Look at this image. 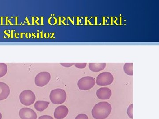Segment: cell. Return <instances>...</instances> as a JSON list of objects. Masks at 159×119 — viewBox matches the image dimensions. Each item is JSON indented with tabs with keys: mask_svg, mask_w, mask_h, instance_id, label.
<instances>
[{
	"mask_svg": "<svg viewBox=\"0 0 159 119\" xmlns=\"http://www.w3.org/2000/svg\"><path fill=\"white\" fill-rule=\"evenodd\" d=\"M114 79L113 76L111 73L107 72H102L97 76L96 83L99 86L110 85L113 82Z\"/></svg>",
	"mask_w": 159,
	"mask_h": 119,
	"instance_id": "5b68a950",
	"label": "cell"
},
{
	"mask_svg": "<svg viewBox=\"0 0 159 119\" xmlns=\"http://www.w3.org/2000/svg\"><path fill=\"white\" fill-rule=\"evenodd\" d=\"M2 113L0 112V119H2Z\"/></svg>",
	"mask_w": 159,
	"mask_h": 119,
	"instance_id": "ffe728a7",
	"label": "cell"
},
{
	"mask_svg": "<svg viewBox=\"0 0 159 119\" xmlns=\"http://www.w3.org/2000/svg\"><path fill=\"white\" fill-rule=\"evenodd\" d=\"M75 63H60V64L66 68H70L74 65Z\"/></svg>",
	"mask_w": 159,
	"mask_h": 119,
	"instance_id": "ac0fdd59",
	"label": "cell"
},
{
	"mask_svg": "<svg viewBox=\"0 0 159 119\" xmlns=\"http://www.w3.org/2000/svg\"><path fill=\"white\" fill-rule=\"evenodd\" d=\"M69 109L65 105H60L55 108L54 117L55 119H62L67 116Z\"/></svg>",
	"mask_w": 159,
	"mask_h": 119,
	"instance_id": "ba28073f",
	"label": "cell"
},
{
	"mask_svg": "<svg viewBox=\"0 0 159 119\" xmlns=\"http://www.w3.org/2000/svg\"><path fill=\"white\" fill-rule=\"evenodd\" d=\"M89 66L91 71L97 73L104 70L106 66V63H90Z\"/></svg>",
	"mask_w": 159,
	"mask_h": 119,
	"instance_id": "8fae6325",
	"label": "cell"
},
{
	"mask_svg": "<svg viewBox=\"0 0 159 119\" xmlns=\"http://www.w3.org/2000/svg\"><path fill=\"white\" fill-rule=\"evenodd\" d=\"M75 119H89L88 117L84 113L79 114L77 116Z\"/></svg>",
	"mask_w": 159,
	"mask_h": 119,
	"instance_id": "e0dca14e",
	"label": "cell"
},
{
	"mask_svg": "<svg viewBox=\"0 0 159 119\" xmlns=\"http://www.w3.org/2000/svg\"><path fill=\"white\" fill-rule=\"evenodd\" d=\"M133 104H131L129 105L127 109V113L129 117L130 118H133Z\"/></svg>",
	"mask_w": 159,
	"mask_h": 119,
	"instance_id": "9a60e30c",
	"label": "cell"
},
{
	"mask_svg": "<svg viewBox=\"0 0 159 119\" xmlns=\"http://www.w3.org/2000/svg\"><path fill=\"white\" fill-rule=\"evenodd\" d=\"M8 72V67L4 63H0V78L4 77Z\"/></svg>",
	"mask_w": 159,
	"mask_h": 119,
	"instance_id": "5bb4252c",
	"label": "cell"
},
{
	"mask_svg": "<svg viewBox=\"0 0 159 119\" xmlns=\"http://www.w3.org/2000/svg\"><path fill=\"white\" fill-rule=\"evenodd\" d=\"M38 119H54L52 117L50 116L49 115H44L41 116L39 117Z\"/></svg>",
	"mask_w": 159,
	"mask_h": 119,
	"instance_id": "d6986e66",
	"label": "cell"
},
{
	"mask_svg": "<svg viewBox=\"0 0 159 119\" xmlns=\"http://www.w3.org/2000/svg\"><path fill=\"white\" fill-rule=\"evenodd\" d=\"M66 98V93L62 89H55L51 90L50 93V100L54 104H62L65 102Z\"/></svg>",
	"mask_w": 159,
	"mask_h": 119,
	"instance_id": "7a4b0ae2",
	"label": "cell"
},
{
	"mask_svg": "<svg viewBox=\"0 0 159 119\" xmlns=\"http://www.w3.org/2000/svg\"><path fill=\"white\" fill-rule=\"evenodd\" d=\"M96 94L98 99L101 100H107L111 98L112 91L108 87H101L97 90Z\"/></svg>",
	"mask_w": 159,
	"mask_h": 119,
	"instance_id": "9c48e42d",
	"label": "cell"
},
{
	"mask_svg": "<svg viewBox=\"0 0 159 119\" xmlns=\"http://www.w3.org/2000/svg\"><path fill=\"white\" fill-rule=\"evenodd\" d=\"M19 99L21 103L23 105L29 106L34 103L36 99V96L32 91L26 90L20 93Z\"/></svg>",
	"mask_w": 159,
	"mask_h": 119,
	"instance_id": "3957f363",
	"label": "cell"
},
{
	"mask_svg": "<svg viewBox=\"0 0 159 119\" xmlns=\"http://www.w3.org/2000/svg\"><path fill=\"white\" fill-rule=\"evenodd\" d=\"M74 65L76 68L79 69L85 68L87 65V63H75Z\"/></svg>",
	"mask_w": 159,
	"mask_h": 119,
	"instance_id": "2e32d148",
	"label": "cell"
},
{
	"mask_svg": "<svg viewBox=\"0 0 159 119\" xmlns=\"http://www.w3.org/2000/svg\"><path fill=\"white\" fill-rule=\"evenodd\" d=\"M111 110V105L108 102H99L92 109V116L95 119H105L109 115Z\"/></svg>",
	"mask_w": 159,
	"mask_h": 119,
	"instance_id": "6da1fadb",
	"label": "cell"
},
{
	"mask_svg": "<svg viewBox=\"0 0 159 119\" xmlns=\"http://www.w3.org/2000/svg\"><path fill=\"white\" fill-rule=\"evenodd\" d=\"M19 114L21 119H37V115L33 109L29 108H21Z\"/></svg>",
	"mask_w": 159,
	"mask_h": 119,
	"instance_id": "52a82bcc",
	"label": "cell"
},
{
	"mask_svg": "<svg viewBox=\"0 0 159 119\" xmlns=\"http://www.w3.org/2000/svg\"><path fill=\"white\" fill-rule=\"evenodd\" d=\"M123 70L129 76L133 75V63H125L123 66Z\"/></svg>",
	"mask_w": 159,
	"mask_h": 119,
	"instance_id": "4fadbf2b",
	"label": "cell"
},
{
	"mask_svg": "<svg viewBox=\"0 0 159 119\" xmlns=\"http://www.w3.org/2000/svg\"><path fill=\"white\" fill-rule=\"evenodd\" d=\"M50 102L45 101H37L34 104V108L37 111L42 112L48 108Z\"/></svg>",
	"mask_w": 159,
	"mask_h": 119,
	"instance_id": "7c38bea8",
	"label": "cell"
},
{
	"mask_svg": "<svg viewBox=\"0 0 159 119\" xmlns=\"http://www.w3.org/2000/svg\"><path fill=\"white\" fill-rule=\"evenodd\" d=\"M95 83L96 80L93 77L87 76L80 79L77 82V86L81 90H88L93 88Z\"/></svg>",
	"mask_w": 159,
	"mask_h": 119,
	"instance_id": "277c9868",
	"label": "cell"
},
{
	"mask_svg": "<svg viewBox=\"0 0 159 119\" xmlns=\"http://www.w3.org/2000/svg\"><path fill=\"white\" fill-rule=\"evenodd\" d=\"M10 89L9 86L5 82H0V101L5 100L10 95Z\"/></svg>",
	"mask_w": 159,
	"mask_h": 119,
	"instance_id": "30bf717a",
	"label": "cell"
},
{
	"mask_svg": "<svg viewBox=\"0 0 159 119\" xmlns=\"http://www.w3.org/2000/svg\"><path fill=\"white\" fill-rule=\"evenodd\" d=\"M51 79V74L48 72L39 73L34 78L35 85L39 87H43L49 83Z\"/></svg>",
	"mask_w": 159,
	"mask_h": 119,
	"instance_id": "8992f818",
	"label": "cell"
}]
</instances>
